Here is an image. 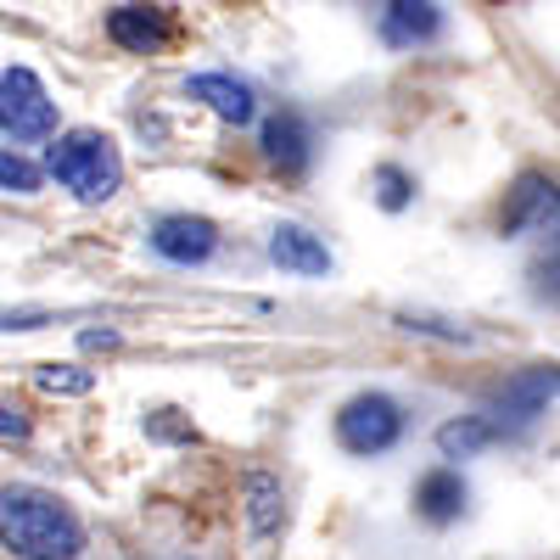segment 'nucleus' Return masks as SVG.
<instances>
[{
  "instance_id": "obj_17",
  "label": "nucleus",
  "mask_w": 560,
  "mask_h": 560,
  "mask_svg": "<svg viewBox=\"0 0 560 560\" xmlns=\"http://www.w3.org/2000/svg\"><path fill=\"white\" fill-rule=\"evenodd\" d=\"M45 185V168L39 163H28L23 152H12V147H0V191H12V197H34Z\"/></svg>"
},
{
  "instance_id": "obj_18",
  "label": "nucleus",
  "mask_w": 560,
  "mask_h": 560,
  "mask_svg": "<svg viewBox=\"0 0 560 560\" xmlns=\"http://www.w3.org/2000/svg\"><path fill=\"white\" fill-rule=\"evenodd\" d=\"M376 202H382L387 213H404V208L415 202V174L398 168V163H382V168H376Z\"/></svg>"
},
{
  "instance_id": "obj_8",
  "label": "nucleus",
  "mask_w": 560,
  "mask_h": 560,
  "mask_svg": "<svg viewBox=\"0 0 560 560\" xmlns=\"http://www.w3.org/2000/svg\"><path fill=\"white\" fill-rule=\"evenodd\" d=\"M107 39L118 45V51L158 57L174 39V12H163V7H118V12H107Z\"/></svg>"
},
{
  "instance_id": "obj_6",
  "label": "nucleus",
  "mask_w": 560,
  "mask_h": 560,
  "mask_svg": "<svg viewBox=\"0 0 560 560\" xmlns=\"http://www.w3.org/2000/svg\"><path fill=\"white\" fill-rule=\"evenodd\" d=\"M258 147H264V163L280 174V179H303L308 163H314V129L303 113H275L264 118V135H258Z\"/></svg>"
},
{
  "instance_id": "obj_4",
  "label": "nucleus",
  "mask_w": 560,
  "mask_h": 560,
  "mask_svg": "<svg viewBox=\"0 0 560 560\" xmlns=\"http://www.w3.org/2000/svg\"><path fill=\"white\" fill-rule=\"evenodd\" d=\"M404 438V409L387 393H359L337 409V443L359 459H376L387 448H398Z\"/></svg>"
},
{
  "instance_id": "obj_12",
  "label": "nucleus",
  "mask_w": 560,
  "mask_h": 560,
  "mask_svg": "<svg viewBox=\"0 0 560 560\" xmlns=\"http://www.w3.org/2000/svg\"><path fill=\"white\" fill-rule=\"evenodd\" d=\"M269 258L287 275H331V247L303 224H275L269 230Z\"/></svg>"
},
{
  "instance_id": "obj_13",
  "label": "nucleus",
  "mask_w": 560,
  "mask_h": 560,
  "mask_svg": "<svg viewBox=\"0 0 560 560\" xmlns=\"http://www.w3.org/2000/svg\"><path fill=\"white\" fill-rule=\"evenodd\" d=\"M527 224H555V179H544V174H522L504 213H499L504 236H522Z\"/></svg>"
},
{
  "instance_id": "obj_7",
  "label": "nucleus",
  "mask_w": 560,
  "mask_h": 560,
  "mask_svg": "<svg viewBox=\"0 0 560 560\" xmlns=\"http://www.w3.org/2000/svg\"><path fill=\"white\" fill-rule=\"evenodd\" d=\"M549 404H555V364H533L527 376H516L499 393V415L493 420H499V432L510 438V432H527Z\"/></svg>"
},
{
  "instance_id": "obj_20",
  "label": "nucleus",
  "mask_w": 560,
  "mask_h": 560,
  "mask_svg": "<svg viewBox=\"0 0 560 560\" xmlns=\"http://www.w3.org/2000/svg\"><path fill=\"white\" fill-rule=\"evenodd\" d=\"M28 432H34V420L18 404H0V443H28Z\"/></svg>"
},
{
  "instance_id": "obj_1",
  "label": "nucleus",
  "mask_w": 560,
  "mask_h": 560,
  "mask_svg": "<svg viewBox=\"0 0 560 560\" xmlns=\"http://www.w3.org/2000/svg\"><path fill=\"white\" fill-rule=\"evenodd\" d=\"M0 549H12L18 560H79L84 522L57 493H45L34 482H12L0 488Z\"/></svg>"
},
{
  "instance_id": "obj_3",
  "label": "nucleus",
  "mask_w": 560,
  "mask_h": 560,
  "mask_svg": "<svg viewBox=\"0 0 560 560\" xmlns=\"http://www.w3.org/2000/svg\"><path fill=\"white\" fill-rule=\"evenodd\" d=\"M0 135L34 147V140L57 135V102L45 96V84L34 68H7L0 73Z\"/></svg>"
},
{
  "instance_id": "obj_19",
  "label": "nucleus",
  "mask_w": 560,
  "mask_h": 560,
  "mask_svg": "<svg viewBox=\"0 0 560 560\" xmlns=\"http://www.w3.org/2000/svg\"><path fill=\"white\" fill-rule=\"evenodd\" d=\"M147 438H158V443H197V427L179 409H152L147 415Z\"/></svg>"
},
{
  "instance_id": "obj_10",
  "label": "nucleus",
  "mask_w": 560,
  "mask_h": 560,
  "mask_svg": "<svg viewBox=\"0 0 560 560\" xmlns=\"http://www.w3.org/2000/svg\"><path fill=\"white\" fill-rule=\"evenodd\" d=\"M376 28L393 51H415V45H432L443 34V7L438 0H387Z\"/></svg>"
},
{
  "instance_id": "obj_14",
  "label": "nucleus",
  "mask_w": 560,
  "mask_h": 560,
  "mask_svg": "<svg viewBox=\"0 0 560 560\" xmlns=\"http://www.w3.org/2000/svg\"><path fill=\"white\" fill-rule=\"evenodd\" d=\"M493 443H504L493 415H459V420H443V427H438V454L443 459H477Z\"/></svg>"
},
{
  "instance_id": "obj_9",
  "label": "nucleus",
  "mask_w": 560,
  "mask_h": 560,
  "mask_svg": "<svg viewBox=\"0 0 560 560\" xmlns=\"http://www.w3.org/2000/svg\"><path fill=\"white\" fill-rule=\"evenodd\" d=\"M185 96L202 102L213 118L236 124V129L258 118V96H253V84H247V79H236V73H197V79H185Z\"/></svg>"
},
{
  "instance_id": "obj_5",
  "label": "nucleus",
  "mask_w": 560,
  "mask_h": 560,
  "mask_svg": "<svg viewBox=\"0 0 560 560\" xmlns=\"http://www.w3.org/2000/svg\"><path fill=\"white\" fill-rule=\"evenodd\" d=\"M152 253L163 264H179V269H197L219 253V224L202 219V213H163L152 224Z\"/></svg>"
},
{
  "instance_id": "obj_16",
  "label": "nucleus",
  "mask_w": 560,
  "mask_h": 560,
  "mask_svg": "<svg viewBox=\"0 0 560 560\" xmlns=\"http://www.w3.org/2000/svg\"><path fill=\"white\" fill-rule=\"evenodd\" d=\"M34 387L51 393V398H84L90 387H96V376H90V370H79V364H39V370H34Z\"/></svg>"
},
{
  "instance_id": "obj_21",
  "label": "nucleus",
  "mask_w": 560,
  "mask_h": 560,
  "mask_svg": "<svg viewBox=\"0 0 560 560\" xmlns=\"http://www.w3.org/2000/svg\"><path fill=\"white\" fill-rule=\"evenodd\" d=\"M79 342H84V348H118V331H84Z\"/></svg>"
},
{
  "instance_id": "obj_2",
  "label": "nucleus",
  "mask_w": 560,
  "mask_h": 560,
  "mask_svg": "<svg viewBox=\"0 0 560 560\" xmlns=\"http://www.w3.org/2000/svg\"><path fill=\"white\" fill-rule=\"evenodd\" d=\"M45 174L57 185H68L79 202H107L124 185V158L102 129H68V135H51Z\"/></svg>"
},
{
  "instance_id": "obj_15",
  "label": "nucleus",
  "mask_w": 560,
  "mask_h": 560,
  "mask_svg": "<svg viewBox=\"0 0 560 560\" xmlns=\"http://www.w3.org/2000/svg\"><path fill=\"white\" fill-rule=\"evenodd\" d=\"M280 522H287V493H280V482L269 471H253L247 477V527H253V538H275Z\"/></svg>"
},
{
  "instance_id": "obj_11",
  "label": "nucleus",
  "mask_w": 560,
  "mask_h": 560,
  "mask_svg": "<svg viewBox=\"0 0 560 560\" xmlns=\"http://www.w3.org/2000/svg\"><path fill=\"white\" fill-rule=\"evenodd\" d=\"M465 499H471V488H465V477L454 465H432V471L415 482V516L432 522V527H448V522L465 516Z\"/></svg>"
}]
</instances>
